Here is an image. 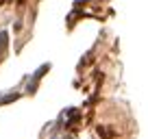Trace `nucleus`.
<instances>
[{
  "instance_id": "f257e3e1",
  "label": "nucleus",
  "mask_w": 148,
  "mask_h": 139,
  "mask_svg": "<svg viewBox=\"0 0 148 139\" xmlns=\"http://www.w3.org/2000/svg\"><path fill=\"white\" fill-rule=\"evenodd\" d=\"M7 46H9V33L0 31V61H2V57L7 52Z\"/></svg>"
},
{
  "instance_id": "f03ea898",
  "label": "nucleus",
  "mask_w": 148,
  "mask_h": 139,
  "mask_svg": "<svg viewBox=\"0 0 148 139\" xmlns=\"http://www.w3.org/2000/svg\"><path fill=\"white\" fill-rule=\"evenodd\" d=\"M98 133L102 135V139H111V137H113V133H111V130H107V126H100V128H98Z\"/></svg>"
},
{
  "instance_id": "7ed1b4c3",
  "label": "nucleus",
  "mask_w": 148,
  "mask_h": 139,
  "mask_svg": "<svg viewBox=\"0 0 148 139\" xmlns=\"http://www.w3.org/2000/svg\"><path fill=\"white\" fill-rule=\"evenodd\" d=\"M18 96H20V93H11V96H7V98H0V104H7V102L18 100Z\"/></svg>"
}]
</instances>
